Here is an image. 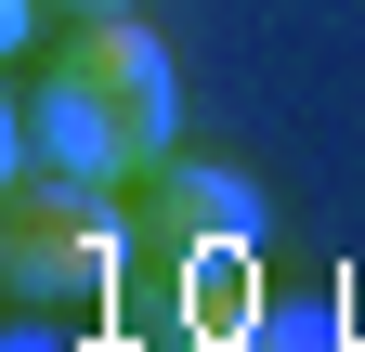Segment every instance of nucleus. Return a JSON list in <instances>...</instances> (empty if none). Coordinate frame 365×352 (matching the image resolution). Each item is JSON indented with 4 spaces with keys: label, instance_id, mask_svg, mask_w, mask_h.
<instances>
[{
    "label": "nucleus",
    "instance_id": "obj_1",
    "mask_svg": "<svg viewBox=\"0 0 365 352\" xmlns=\"http://www.w3.org/2000/svg\"><path fill=\"white\" fill-rule=\"evenodd\" d=\"M170 130H182V78L130 14L39 26L0 78V157L14 170H78V183L118 196L144 157H170Z\"/></svg>",
    "mask_w": 365,
    "mask_h": 352
},
{
    "label": "nucleus",
    "instance_id": "obj_2",
    "mask_svg": "<svg viewBox=\"0 0 365 352\" xmlns=\"http://www.w3.org/2000/svg\"><path fill=\"white\" fill-rule=\"evenodd\" d=\"M118 222H130V300L118 314L144 326V352H182V339H209L222 314H235V287L248 274V248H261V183L248 170H222V157H144L118 183Z\"/></svg>",
    "mask_w": 365,
    "mask_h": 352
},
{
    "label": "nucleus",
    "instance_id": "obj_5",
    "mask_svg": "<svg viewBox=\"0 0 365 352\" xmlns=\"http://www.w3.org/2000/svg\"><path fill=\"white\" fill-rule=\"evenodd\" d=\"M39 14H53V26H66V14H144V0H39Z\"/></svg>",
    "mask_w": 365,
    "mask_h": 352
},
{
    "label": "nucleus",
    "instance_id": "obj_4",
    "mask_svg": "<svg viewBox=\"0 0 365 352\" xmlns=\"http://www.w3.org/2000/svg\"><path fill=\"white\" fill-rule=\"evenodd\" d=\"M182 352H339V339L313 314H274V300H261V314H222L209 339H182Z\"/></svg>",
    "mask_w": 365,
    "mask_h": 352
},
{
    "label": "nucleus",
    "instance_id": "obj_3",
    "mask_svg": "<svg viewBox=\"0 0 365 352\" xmlns=\"http://www.w3.org/2000/svg\"><path fill=\"white\" fill-rule=\"evenodd\" d=\"M130 300V222L78 170L0 157V326H91Z\"/></svg>",
    "mask_w": 365,
    "mask_h": 352
}]
</instances>
